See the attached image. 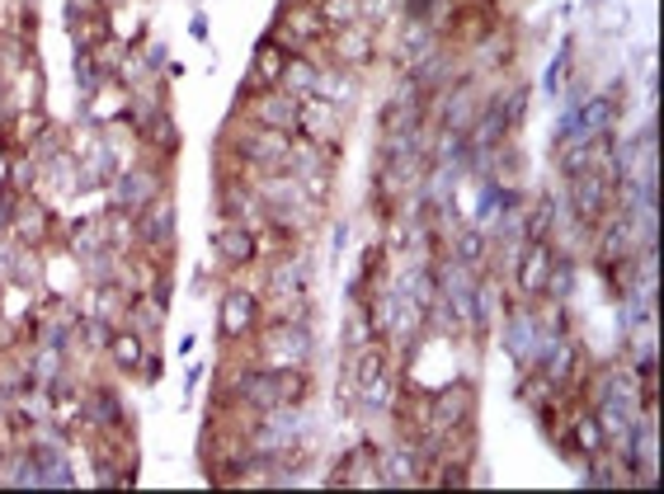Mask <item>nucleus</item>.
Masks as SVG:
<instances>
[{
    "label": "nucleus",
    "instance_id": "20e7f679",
    "mask_svg": "<svg viewBox=\"0 0 664 494\" xmlns=\"http://www.w3.org/2000/svg\"><path fill=\"white\" fill-rule=\"evenodd\" d=\"M613 189H617V169L613 165H593L585 175H571V207L579 221H603L613 207Z\"/></svg>",
    "mask_w": 664,
    "mask_h": 494
},
{
    "label": "nucleus",
    "instance_id": "0eeeda50",
    "mask_svg": "<svg viewBox=\"0 0 664 494\" xmlns=\"http://www.w3.org/2000/svg\"><path fill=\"white\" fill-rule=\"evenodd\" d=\"M137 226V245L147 250V254H155V259H170V254H175V207H170V198L161 193L155 198V203H147L133 217Z\"/></svg>",
    "mask_w": 664,
    "mask_h": 494
},
{
    "label": "nucleus",
    "instance_id": "6e6552de",
    "mask_svg": "<svg viewBox=\"0 0 664 494\" xmlns=\"http://www.w3.org/2000/svg\"><path fill=\"white\" fill-rule=\"evenodd\" d=\"M260 330V296L250 288H226L217 306V334L226 344H240L246 334Z\"/></svg>",
    "mask_w": 664,
    "mask_h": 494
},
{
    "label": "nucleus",
    "instance_id": "dca6fc26",
    "mask_svg": "<svg viewBox=\"0 0 664 494\" xmlns=\"http://www.w3.org/2000/svg\"><path fill=\"white\" fill-rule=\"evenodd\" d=\"M10 236L20 245H42L48 240V207H38V198H20L10 217Z\"/></svg>",
    "mask_w": 664,
    "mask_h": 494
},
{
    "label": "nucleus",
    "instance_id": "4be33fe9",
    "mask_svg": "<svg viewBox=\"0 0 664 494\" xmlns=\"http://www.w3.org/2000/svg\"><path fill=\"white\" fill-rule=\"evenodd\" d=\"M377 316H373V306L367 302H353V311H349V320H344V349L353 353V349H363V344H377Z\"/></svg>",
    "mask_w": 664,
    "mask_h": 494
},
{
    "label": "nucleus",
    "instance_id": "412c9836",
    "mask_svg": "<svg viewBox=\"0 0 664 494\" xmlns=\"http://www.w3.org/2000/svg\"><path fill=\"white\" fill-rule=\"evenodd\" d=\"M429 52H434V28L419 24V20H410L405 38H401V52H396V62H401V71H415Z\"/></svg>",
    "mask_w": 664,
    "mask_h": 494
},
{
    "label": "nucleus",
    "instance_id": "f8f14e48",
    "mask_svg": "<svg viewBox=\"0 0 664 494\" xmlns=\"http://www.w3.org/2000/svg\"><path fill=\"white\" fill-rule=\"evenodd\" d=\"M551 264H556V254H551L547 240H528V250H523V259H518V292L542 296L547 278H551Z\"/></svg>",
    "mask_w": 664,
    "mask_h": 494
},
{
    "label": "nucleus",
    "instance_id": "a878e982",
    "mask_svg": "<svg viewBox=\"0 0 664 494\" xmlns=\"http://www.w3.org/2000/svg\"><path fill=\"white\" fill-rule=\"evenodd\" d=\"M509 207V189L504 183H486V189H480V207H476V226H486L490 217H500V212Z\"/></svg>",
    "mask_w": 664,
    "mask_h": 494
},
{
    "label": "nucleus",
    "instance_id": "6ab92c4d",
    "mask_svg": "<svg viewBox=\"0 0 664 494\" xmlns=\"http://www.w3.org/2000/svg\"><path fill=\"white\" fill-rule=\"evenodd\" d=\"M452 259L466 264V268H472V274H476V268L490 259L486 226H458V236H452Z\"/></svg>",
    "mask_w": 664,
    "mask_h": 494
},
{
    "label": "nucleus",
    "instance_id": "f3484780",
    "mask_svg": "<svg viewBox=\"0 0 664 494\" xmlns=\"http://www.w3.org/2000/svg\"><path fill=\"white\" fill-rule=\"evenodd\" d=\"M565 447L579 452V457H603L607 452V433H603V423L599 415H571V433H565Z\"/></svg>",
    "mask_w": 664,
    "mask_h": 494
},
{
    "label": "nucleus",
    "instance_id": "b1692460",
    "mask_svg": "<svg viewBox=\"0 0 664 494\" xmlns=\"http://www.w3.org/2000/svg\"><path fill=\"white\" fill-rule=\"evenodd\" d=\"M283 66H288V52H283L278 48V42H260V48H254V62H250V76L254 80H260L264 85V90H268V85H278V76H283Z\"/></svg>",
    "mask_w": 664,
    "mask_h": 494
},
{
    "label": "nucleus",
    "instance_id": "5701e85b",
    "mask_svg": "<svg viewBox=\"0 0 664 494\" xmlns=\"http://www.w3.org/2000/svg\"><path fill=\"white\" fill-rule=\"evenodd\" d=\"M147 349H151L147 339L133 334V330H127V325H123V330H113V339H109V358L118 363L123 372H137L141 358H147Z\"/></svg>",
    "mask_w": 664,
    "mask_h": 494
},
{
    "label": "nucleus",
    "instance_id": "aec40b11",
    "mask_svg": "<svg viewBox=\"0 0 664 494\" xmlns=\"http://www.w3.org/2000/svg\"><path fill=\"white\" fill-rule=\"evenodd\" d=\"M274 387H278V405L302 409L311 401V367H274Z\"/></svg>",
    "mask_w": 664,
    "mask_h": 494
},
{
    "label": "nucleus",
    "instance_id": "cd10ccee",
    "mask_svg": "<svg viewBox=\"0 0 664 494\" xmlns=\"http://www.w3.org/2000/svg\"><path fill=\"white\" fill-rule=\"evenodd\" d=\"M137 372H141V381H161V353H151V349H147V358H141Z\"/></svg>",
    "mask_w": 664,
    "mask_h": 494
},
{
    "label": "nucleus",
    "instance_id": "bb28decb",
    "mask_svg": "<svg viewBox=\"0 0 664 494\" xmlns=\"http://www.w3.org/2000/svg\"><path fill=\"white\" fill-rule=\"evenodd\" d=\"M401 10H405V20L429 24V20H438V14H448V0H401Z\"/></svg>",
    "mask_w": 664,
    "mask_h": 494
},
{
    "label": "nucleus",
    "instance_id": "9d476101",
    "mask_svg": "<svg viewBox=\"0 0 664 494\" xmlns=\"http://www.w3.org/2000/svg\"><path fill=\"white\" fill-rule=\"evenodd\" d=\"M165 193V179L155 175L151 165H133V169H123L118 179H113V207L127 212V217H137L147 203H155V198Z\"/></svg>",
    "mask_w": 664,
    "mask_h": 494
},
{
    "label": "nucleus",
    "instance_id": "f03ea898",
    "mask_svg": "<svg viewBox=\"0 0 664 494\" xmlns=\"http://www.w3.org/2000/svg\"><path fill=\"white\" fill-rule=\"evenodd\" d=\"M509 353H514L518 367H537L547 358V349L561 339V316H551V325L537 320L533 306H518L514 316H509Z\"/></svg>",
    "mask_w": 664,
    "mask_h": 494
},
{
    "label": "nucleus",
    "instance_id": "c756f323",
    "mask_svg": "<svg viewBox=\"0 0 664 494\" xmlns=\"http://www.w3.org/2000/svg\"><path fill=\"white\" fill-rule=\"evenodd\" d=\"M189 28H193V38H208V14H193Z\"/></svg>",
    "mask_w": 664,
    "mask_h": 494
},
{
    "label": "nucleus",
    "instance_id": "4468645a",
    "mask_svg": "<svg viewBox=\"0 0 664 494\" xmlns=\"http://www.w3.org/2000/svg\"><path fill=\"white\" fill-rule=\"evenodd\" d=\"M80 419L90 423V429H99V433H118V423H127L118 391H113V387H90V391H85Z\"/></svg>",
    "mask_w": 664,
    "mask_h": 494
},
{
    "label": "nucleus",
    "instance_id": "393cba45",
    "mask_svg": "<svg viewBox=\"0 0 664 494\" xmlns=\"http://www.w3.org/2000/svg\"><path fill=\"white\" fill-rule=\"evenodd\" d=\"M99 80H104V71H99V62L85 48H76V90H80V99H90L95 90H99Z\"/></svg>",
    "mask_w": 664,
    "mask_h": 494
},
{
    "label": "nucleus",
    "instance_id": "c85d7f7f",
    "mask_svg": "<svg viewBox=\"0 0 664 494\" xmlns=\"http://www.w3.org/2000/svg\"><path fill=\"white\" fill-rule=\"evenodd\" d=\"M14 203H20V198H14L10 189H0V231H10V217H14Z\"/></svg>",
    "mask_w": 664,
    "mask_h": 494
},
{
    "label": "nucleus",
    "instance_id": "9b49d317",
    "mask_svg": "<svg viewBox=\"0 0 664 494\" xmlns=\"http://www.w3.org/2000/svg\"><path fill=\"white\" fill-rule=\"evenodd\" d=\"M212 250H217L222 268H254L260 264V240H254L250 226H240L231 217L217 221V231H212Z\"/></svg>",
    "mask_w": 664,
    "mask_h": 494
},
{
    "label": "nucleus",
    "instance_id": "f257e3e1",
    "mask_svg": "<svg viewBox=\"0 0 664 494\" xmlns=\"http://www.w3.org/2000/svg\"><path fill=\"white\" fill-rule=\"evenodd\" d=\"M325 38H330V24L311 0H283L278 20L268 28V42H278L288 56H306L311 48H325Z\"/></svg>",
    "mask_w": 664,
    "mask_h": 494
},
{
    "label": "nucleus",
    "instance_id": "1a4fd4ad",
    "mask_svg": "<svg viewBox=\"0 0 664 494\" xmlns=\"http://www.w3.org/2000/svg\"><path fill=\"white\" fill-rule=\"evenodd\" d=\"M344 123H349V113L344 109H335V104H325V99H302V109H297V132H302L306 141H316V147H339V137H344Z\"/></svg>",
    "mask_w": 664,
    "mask_h": 494
},
{
    "label": "nucleus",
    "instance_id": "39448f33",
    "mask_svg": "<svg viewBox=\"0 0 664 494\" xmlns=\"http://www.w3.org/2000/svg\"><path fill=\"white\" fill-rule=\"evenodd\" d=\"M424 409H429V429L438 433H452V429H472V415H476V391L472 381H448L443 391L424 395Z\"/></svg>",
    "mask_w": 664,
    "mask_h": 494
},
{
    "label": "nucleus",
    "instance_id": "7ed1b4c3",
    "mask_svg": "<svg viewBox=\"0 0 664 494\" xmlns=\"http://www.w3.org/2000/svg\"><path fill=\"white\" fill-rule=\"evenodd\" d=\"M311 325H288V320H268V330L254 344V358L264 367H306L311 363Z\"/></svg>",
    "mask_w": 664,
    "mask_h": 494
},
{
    "label": "nucleus",
    "instance_id": "2eb2a0df",
    "mask_svg": "<svg viewBox=\"0 0 664 494\" xmlns=\"http://www.w3.org/2000/svg\"><path fill=\"white\" fill-rule=\"evenodd\" d=\"M325 48H330V56H335V66H367L377 56V48H373V38L363 34V28H353V24H344V28H335L330 38H325Z\"/></svg>",
    "mask_w": 664,
    "mask_h": 494
},
{
    "label": "nucleus",
    "instance_id": "a211bd4d",
    "mask_svg": "<svg viewBox=\"0 0 664 494\" xmlns=\"http://www.w3.org/2000/svg\"><path fill=\"white\" fill-rule=\"evenodd\" d=\"M617 118V104L613 99H589L585 109H571V141H589V137H599L607 123Z\"/></svg>",
    "mask_w": 664,
    "mask_h": 494
},
{
    "label": "nucleus",
    "instance_id": "ddd939ff",
    "mask_svg": "<svg viewBox=\"0 0 664 494\" xmlns=\"http://www.w3.org/2000/svg\"><path fill=\"white\" fill-rule=\"evenodd\" d=\"M264 292H311V259L278 254L264 264Z\"/></svg>",
    "mask_w": 664,
    "mask_h": 494
},
{
    "label": "nucleus",
    "instance_id": "423d86ee",
    "mask_svg": "<svg viewBox=\"0 0 664 494\" xmlns=\"http://www.w3.org/2000/svg\"><path fill=\"white\" fill-rule=\"evenodd\" d=\"M297 109H302V99H292L288 90L268 85V90H254L246 104H240V118L274 127V132H297Z\"/></svg>",
    "mask_w": 664,
    "mask_h": 494
}]
</instances>
